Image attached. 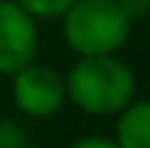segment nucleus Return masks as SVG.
<instances>
[{
  "mask_svg": "<svg viewBox=\"0 0 150 148\" xmlns=\"http://www.w3.org/2000/svg\"><path fill=\"white\" fill-rule=\"evenodd\" d=\"M39 50V28L14 0H0V76H14L33 64Z\"/></svg>",
  "mask_w": 150,
  "mask_h": 148,
  "instance_id": "4",
  "label": "nucleus"
},
{
  "mask_svg": "<svg viewBox=\"0 0 150 148\" xmlns=\"http://www.w3.org/2000/svg\"><path fill=\"white\" fill-rule=\"evenodd\" d=\"M120 6V11L125 14V20L134 25L136 20H145L150 14V0H114Z\"/></svg>",
  "mask_w": 150,
  "mask_h": 148,
  "instance_id": "8",
  "label": "nucleus"
},
{
  "mask_svg": "<svg viewBox=\"0 0 150 148\" xmlns=\"http://www.w3.org/2000/svg\"><path fill=\"white\" fill-rule=\"evenodd\" d=\"M14 3L33 20H53V17H64V11L75 0H14Z\"/></svg>",
  "mask_w": 150,
  "mask_h": 148,
  "instance_id": "6",
  "label": "nucleus"
},
{
  "mask_svg": "<svg viewBox=\"0 0 150 148\" xmlns=\"http://www.w3.org/2000/svg\"><path fill=\"white\" fill-rule=\"evenodd\" d=\"M14 106L28 117H53L67 101L64 76L47 64H28L11 76Z\"/></svg>",
  "mask_w": 150,
  "mask_h": 148,
  "instance_id": "3",
  "label": "nucleus"
},
{
  "mask_svg": "<svg viewBox=\"0 0 150 148\" xmlns=\"http://www.w3.org/2000/svg\"><path fill=\"white\" fill-rule=\"evenodd\" d=\"M70 50L81 59L114 56L131 36V22L114 0H75L61 17Z\"/></svg>",
  "mask_w": 150,
  "mask_h": 148,
  "instance_id": "2",
  "label": "nucleus"
},
{
  "mask_svg": "<svg viewBox=\"0 0 150 148\" xmlns=\"http://www.w3.org/2000/svg\"><path fill=\"white\" fill-rule=\"evenodd\" d=\"M0 148H28V137L14 120L0 117Z\"/></svg>",
  "mask_w": 150,
  "mask_h": 148,
  "instance_id": "7",
  "label": "nucleus"
},
{
  "mask_svg": "<svg viewBox=\"0 0 150 148\" xmlns=\"http://www.w3.org/2000/svg\"><path fill=\"white\" fill-rule=\"evenodd\" d=\"M117 148H150V98L131 101L114 123Z\"/></svg>",
  "mask_w": 150,
  "mask_h": 148,
  "instance_id": "5",
  "label": "nucleus"
},
{
  "mask_svg": "<svg viewBox=\"0 0 150 148\" xmlns=\"http://www.w3.org/2000/svg\"><path fill=\"white\" fill-rule=\"evenodd\" d=\"M67 148H117V145L108 137H81V140H75V143H70Z\"/></svg>",
  "mask_w": 150,
  "mask_h": 148,
  "instance_id": "9",
  "label": "nucleus"
},
{
  "mask_svg": "<svg viewBox=\"0 0 150 148\" xmlns=\"http://www.w3.org/2000/svg\"><path fill=\"white\" fill-rule=\"evenodd\" d=\"M67 101L95 117L120 115L136 98V76L117 56L78 59L64 76Z\"/></svg>",
  "mask_w": 150,
  "mask_h": 148,
  "instance_id": "1",
  "label": "nucleus"
}]
</instances>
